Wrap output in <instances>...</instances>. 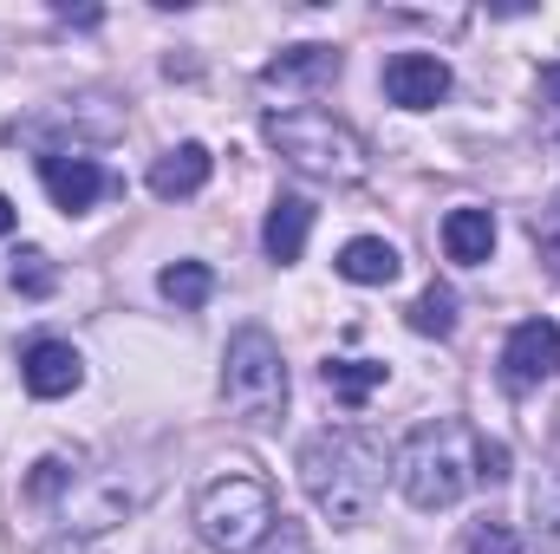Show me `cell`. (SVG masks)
Wrapping results in <instances>:
<instances>
[{
  "label": "cell",
  "instance_id": "cell-19",
  "mask_svg": "<svg viewBox=\"0 0 560 554\" xmlns=\"http://www.w3.org/2000/svg\"><path fill=\"white\" fill-rule=\"evenodd\" d=\"M535 522H541V542L560 554V457L541 470V483H535Z\"/></svg>",
  "mask_w": 560,
  "mask_h": 554
},
{
  "label": "cell",
  "instance_id": "cell-17",
  "mask_svg": "<svg viewBox=\"0 0 560 554\" xmlns=\"http://www.w3.org/2000/svg\"><path fill=\"white\" fill-rule=\"evenodd\" d=\"M156 287H163V300H176L183 313H196V307H209V293H215V275H209L202 262H170V268L156 275Z\"/></svg>",
  "mask_w": 560,
  "mask_h": 554
},
{
  "label": "cell",
  "instance_id": "cell-5",
  "mask_svg": "<svg viewBox=\"0 0 560 554\" xmlns=\"http://www.w3.org/2000/svg\"><path fill=\"white\" fill-rule=\"evenodd\" d=\"M268 529H275V496H268L261 476L229 470V476H215V483L196 496V535H202L209 549L248 554V549L268 542Z\"/></svg>",
  "mask_w": 560,
  "mask_h": 554
},
{
  "label": "cell",
  "instance_id": "cell-3",
  "mask_svg": "<svg viewBox=\"0 0 560 554\" xmlns=\"http://www.w3.org/2000/svg\"><path fill=\"white\" fill-rule=\"evenodd\" d=\"M476 476V430L463 417H430L405 437L398 450V483L411 496V509H450Z\"/></svg>",
  "mask_w": 560,
  "mask_h": 554
},
{
  "label": "cell",
  "instance_id": "cell-18",
  "mask_svg": "<svg viewBox=\"0 0 560 554\" xmlns=\"http://www.w3.org/2000/svg\"><path fill=\"white\" fill-rule=\"evenodd\" d=\"M411 333H423V339H450L456 333V293L450 287H423L418 300H411Z\"/></svg>",
  "mask_w": 560,
  "mask_h": 554
},
{
  "label": "cell",
  "instance_id": "cell-24",
  "mask_svg": "<svg viewBox=\"0 0 560 554\" xmlns=\"http://www.w3.org/2000/svg\"><path fill=\"white\" fill-rule=\"evenodd\" d=\"M541 92H548V99H555V105H560V59H555V66H548V72H541Z\"/></svg>",
  "mask_w": 560,
  "mask_h": 554
},
{
  "label": "cell",
  "instance_id": "cell-9",
  "mask_svg": "<svg viewBox=\"0 0 560 554\" xmlns=\"http://www.w3.org/2000/svg\"><path fill=\"white\" fill-rule=\"evenodd\" d=\"M39 183H46V196H52L66 216L92 209V203L112 189V176H105L92 157H72V150H46V157H39Z\"/></svg>",
  "mask_w": 560,
  "mask_h": 554
},
{
  "label": "cell",
  "instance_id": "cell-12",
  "mask_svg": "<svg viewBox=\"0 0 560 554\" xmlns=\"http://www.w3.org/2000/svg\"><path fill=\"white\" fill-rule=\"evenodd\" d=\"M306 235H313V203H306V196H275V209H268V222H261V249H268L275 262H300Z\"/></svg>",
  "mask_w": 560,
  "mask_h": 554
},
{
  "label": "cell",
  "instance_id": "cell-2",
  "mask_svg": "<svg viewBox=\"0 0 560 554\" xmlns=\"http://www.w3.org/2000/svg\"><path fill=\"white\" fill-rule=\"evenodd\" d=\"M385 443L359 424H339V430H319L306 450H300V483L313 496V509L339 529L365 522L385 496Z\"/></svg>",
  "mask_w": 560,
  "mask_h": 554
},
{
  "label": "cell",
  "instance_id": "cell-14",
  "mask_svg": "<svg viewBox=\"0 0 560 554\" xmlns=\"http://www.w3.org/2000/svg\"><path fill=\"white\" fill-rule=\"evenodd\" d=\"M332 268L352 280V287H392L405 262H398V249H392V242L359 235V242H346V249H339V262H332Z\"/></svg>",
  "mask_w": 560,
  "mask_h": 554
},
{
  "label": "cell",
  "instance_id": "cell-4",
  "mask_svg": "<svg viewBox=\"0 0 560 554\" xmlns=\"http://www.w3.org/2000/svg\"><path fill=\"white\" fill-rule=\"evenodd\" d=\"M268 143L300 170V176H319V183H359L365 176V138L319 112V105H300V112H275L268 118Z\"/></svg>",
  "mask_w": 560,
  "mask_h": 554
},
{
  "label": "cell",
  "instance_id": "cell-6",
  "mask_svg": "<svg viewBox=\"0 0 560 554\" xmlns=\"http://www.w3.org/2000/svg\"><path fill=\"white\" fill-rule=\"evenodd\" d=\"M222 399L229 412L248 417V424H275L287 412V366H280L275 333L261 326H242L222 353Z\"/></svg>",
  "mask_w": 560,
  "mask_h": 554
},
{
  "label": "cell",
  "instance_id": "cell-11",
  "mask_svg": "<svg viewBox=\"0 0 560 554\" xmlns=\"http://www.w3.org/2000/svg\"><path fill=\"white\" fill-rule=\"evenodd\" d=\"M209 170H215L209 143H176V150H163V157L150 163V196H156V203H183V196H196V189L209 183Z\"/></svg>",
  "mask_w": 560,
  "mask_h": 554
},
{
  "label": "cell",
  "instance_id": "cell-13",
  "mask_svg": "<svg viewBox=\"0 0 560 554\" xmlns=\"http://www.w3.org/2000/svg\"><path fill=\"white\" fill-rule=\"evenodd\" d=\"M495 249V216L489 209H450L443 216V255L463 262V268H482Z\"/></svg>",
  "mask_w": 560,
  "mask_h": 554
},
{
  "label": "cell",
  "instance_id": "cell-16",
  "mask_svg": "<svg viewBox=\"0 0 560 554\" xmlns=\"http://www.w3.org/2000/svg\"><path fill=\"white\" fill-rule=\"evenodd\" d=\"M319 379H326V392H332L339 405H365V399L385 385V366H378V359H326Z\"/></svg>",
  "mask_w": 560,
  "mask_h": 554
},
{
  "label": "cell",
  "instance_id": "cell-10",
  "mask_svg": "<svg viewBox=\"0 0 560 554\" xmlns=\"http://www.w3.org/2000/svg\"><path fill=\"white\" fill-rule=\"evenodd\" d=\"M20 379H26V392H33V399H66V392H79L85 359H79L66 339H33V346H26V359H20Z\"/></svg>",
  "mask_w": 560,
  "mask_h": 554
},
{
  "label": "cell",
  "instance_id": "cell-8",
  "mask_svg": "<svg viewBox=\"0 0 560 554\" xmlns=\"http://www.w3.org/2000/svg\"><path fill=\"white\" fill-rule=\"evenodd\" d=\"M385 99L405 105V112H436L450 99V66L436 53H398L385 66Z\"/></svg>",
  "mask_w": 560,
  "mask_h": 554
},
{
  "label": "cell",
  "instance_id": "cell-7",
  "mask_svg": "<svg viewBox=\"0 0 560 554\" xmlns=\"http://www.w3.org/2000/svg\"><path fill=\"white\" fill-rule=\"evenodd\" d=\"M555 372H560V326L555 320H522L509 333V346H502V379L515 392H528V385H541Z\"/></svg>",
  "mask_w": 560,
  "mask_h": 554
},
{
  "label": "cell",
  "instance_id": "cell-20",
  "mask_svg": "<svg viewBox=\"0 0 560 554\" xmlns=\"http://www.w3.org/2000/svg\"><path fill=\"white\" fill-rule=\"evenodd\" d=\"M13 287H20L26 300H46V293L59 287V275H52V262H46L39 249H26V255H13Z\"/></svg>",
  "mask_w": 560,
  "mask_h": 554
},
{
  "label": "cell",
  "instance_id": "cell-21",
  "mask_svg": "<svg viewBox=\"0 0 560 554\" xmlns=\"http://www.w3.org/2000/svg\"><path fill=\"white\" fill-rule=\"evenodd\" d=\"M463 554H522V535H515L509 522H476V529L463 535Z\"/></svg>",
  "mask_w": 560,
  "mask_h": 554
},
{
  "label": "cell",
  "instance_id": "cell-22",
  "mask_svg": "<svg viewBox=\"0 0 560 554\" xmlns=\"http://www.w3.org/2000/svg\"><path fill=\"white\" fill-rule=\"evenodd\" d=\"M476 483H509V443L476 437Z\"/></svg>",
  "mask_w": 560,
  "mask_h": 554
},
{
  "label": "cell",
  "instance_id": "cell-15",
  "mask_svg": "<svg viewBox=\"0 0 560 554\" xmlns=\"http://www.w3.org/2000/svg\"><path fill=\"white\" fill-rule=\"evenodd\" d=\"M339 79V53L332 46H293L261 66V85H332Z\"/></svg>",
  "mask_w": 560,
  "mask_h": 554
},
{
  "label": "cell",
  "instance_id": "cell-23",
  "mask_svg": "<svg viewBox=\"0 0 560 554\" xmlns=\"http://www.w3.org/2000/svg\"><path fill=\"white\" fill-rule=\"evenodd\" d=\"M13 222H20V209H13V203H7V196H0V242H7V235H13Z\"/></svg>",
  "mask_w": 560,
  "mask_h": 554
},
{
  "label": "cell",
  "instance_id": "cell-1",
  "mask_svg": "<svg viewBox=\"0 0 560 554\" xmlns=\"http://www.w3.org/2000/svg\"><path fill=\"white\" fill-rule=\"evenodd\" d=\"M20 503H26L39 522H52L59 535L85 542V535H105L112 522H125V516L138 509V489H131L118 470L92 463V457H66V450H52V457H39V463L26 470Z\"/></svg>",
  "mask_w": 560,
  "mask_h": 554
}]
</instances>
